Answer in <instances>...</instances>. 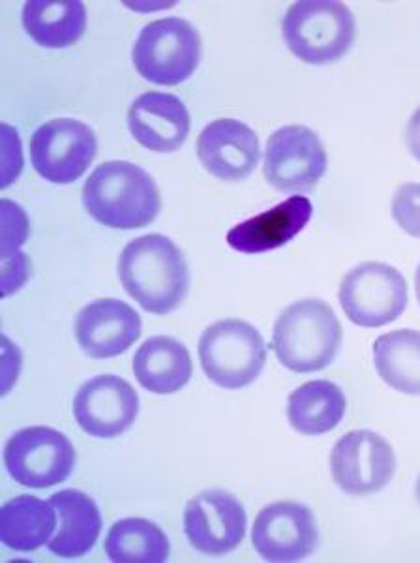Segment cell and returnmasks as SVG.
I'll list each match as a JSON object with an SVG mask.
<instances>
[{
    "instance_id": "6da1fadb",
    "label": "cell",
    "mask_w": 420,
    "mask_h": 563,
    "mask_svg": "<svg viewBox=\"0 0 420 563\" xmlns=\"http://www.w3.org/2000/svg\"><path fill=\"white\" fill-rule=\"evenodd\" d=\"M119 276L126 294L148 314H169L185 301L190 273L172 239L143 235L122 250Z\"/></svg>"
},
{
    "instance_id": "7a4b0ae2",
    "label": "cell",
    "mask_w": 420,
    "mask_h": 563,
    "mask_svg": "<svg viewBox=\"0 0 420 563\" xmlns=\"http://www.w3.org/2000/svg\"><path fill=\"white\" fill-rule=\"evenodd\" d=\"M84 206L102 225L137 230L153 224L162 199L158 186L143 167L130 162H106L85 183Z\"/></svg>"
},
{
    "instance_id": "3957f363",
    "label": "cell",
    "mask_w": 420,
    "mask_h": 563,
    "mask_svg": "<svg viewBox=\"0 0 420 563\" xmlns=\"http://www.w3.org/2000/svg\"><path fill=\"white\" fill-rule=\"evenodd\" d=\"M342 336L334 310L319 299H305L278 316L273 350L287 371L310 374L331 365L342 346Z\"/></svg>"
},
{
    "instance_id": "277c9868",
    "label": "cell",
    "mask_w": 420,
    "mask_h": 563,
    "mask_svg": "<svg viewBox=\"0 0 420 563\" xmlns=\"http://www.w3.org/2000/svg\"><path fill=\"white\" fill-rule=\"evenodd\" d=\"M281 36L289 52L306 65H332L350 53L357 25L342 2L302 0L287 10Z\"/></svg>"
},
{
    "instance_id": "5b68a950",
    "label": "cell",
    "mask_w": 420,
    "mask_h": 563,
    "mask_svg": "<svg viewBox=\"0 0 420 563\" xmlns=\"http://www.w3.org/2000/svg\"><path fill=\"white\" fill-rule=\"evenodd\" d=\"M199 361L212 384L223 389H242L262 374L267 346L259 331L246 321H217L201 334Z\"/></svg>"
},
{
    "instance_id": "8992f818",
    "label": "cell",
    "mask_w": 420,
    "mask_h": 563,
    "mask_svg": "<svg viewBox=\"0 0 420 563\" xmlns=\"http://www.w3.org/2000/svg\"><path fill=\"white\" fill-rule=\"evenodd\" d=\"M135 70L154 85H180L196 71L201 60V38L180 18L148 23L134 45Z\"/></svg>"
},
{
    "instance_id": "52a82bcc",
    "label": "cell",
    "mask_w": 420,
    "mask_h": 563,
    "mask_svg": "<svg viewBox=\"0 0 420 563\" xmlns=\"http://www.w3.org/2000/svg\"><path fill=\"white\" fill-rule=\"evenodd\" d=\"M338 297L355 325L374 329L404 314L408 307V282L387 263H361L345 275Z\"/></svg>"
},
{
    "instance_id": "ba28073f",
    "label": "cell",
    "mask_w": 420,
    "mask_h": 563,
    "mask_svg": "<svg viewBox=\"0 0 420 563\" xmlns=\"http://www.w3.org/2000/svg\"><path fill=\"white\" fill-rule=\"evenodd\" d=\"M76 464L70 440L49 427H29L10 438L4 466L15 483L29 488H49L68 479Z\"/></svg>"
},
{
    "instance_id": "9c48e42d",
    "label": "cell",
    "mask_w": 420,
    "mask_h": 563,
    "mask_svg": "<svg viewBox=\"0 0 420 563\" xmlns=\"http://www.w3.org/2000/svg\"><path fill=\"white\" fill-rule=\"evenodd\" d=\"M98 153L95 132L76 119H55L42 124L31 140V161L44 179L70 185L84 177Z\"/></svg>"
},
{
    "instance_id": "30bf717a",
    "label": "cell",
    "mask_w": 420,
    "mask_h": 563,
    "mask_svg": "<svg viewBox=\"0 0 420 563\" xmlns=\"http://www.w3.org/2000/svg\"><path fill=\"white\" fill-rule=\"evenodd\" d=\"M327 172V151L313 130L291 124L267 141L263 175L280 192H310Z\"/></svg>"
},
{
    "instance_id": "8fae6325",
    "label": "cell",
    "mask_w": 420,
    "mask_h": 563,
    "mask_svg": "<svg viewBox=\"0 0 420 563\" xmlns=\"http://www.w3.org/2000/svg\"><path fill=\"white\" fill-rule=\"evenodd\" d=\"M332 477L351 496L379 493L395 477V449L372 430H353L332 449Z\"/></svg>"
},
{
    "instance_id": "7c38bea8",
    "label": "cell",
    "mask_w": 420,
    "mask_h": 563,
    "mask_svg": "<svg viewBox=\"0 0 420 563\" xmlns=\"http://www.w3.org/2000/svg\"><path fill=\"white\" fill-rule=\"evenodd\" d=\"M252 544L267 562H300L319 544L312 509L299 501H276L265 507L254 522Z\"/></svg>"
},
{
    "instance_id": "4fadbf2b",
    "label": "cell",
    "mask_w": 420,
    "mask_h": 563,
    "mask_svg": "<svg viewBox=\"0 0 420 563\" xmlns=\"http://www.w3.org/2000/svg\"><path fill=\"white\" fill-rule=\"evenodd\" d=\"M185 531L196 551L223 556L235 551L246 536V511L230 493L207 490L188 501Z\"/></svg>"
},
{
    "instance_id": "5bb4252c",
    "label": "cell",
    "mask_w": 420,
    "mask_h": 563,
    "mask_svg": "<svg viewBox=\"0 0 420 563\" xmlns=\"http://www.w3.org/2000/svg\"><path fill=\"white\" fill-rule=\"evenodd\" d=\"M140 413L134 387L119 376H98L81 385L74 400V416L87 434L117 438L124 434Z\"/></svg>"
},
{
    "instance_id": "9a60e30c",
    "label": "cell",
    "mask_w": 420,
    "mask_h": 563,
    "mask_svg": "<svg viewBox=\"0 0 420 563\" xmlns=\"http://www.w3.org/2000/svg\"><path fill=\"white\" fill-rule=\"evenodd\" d=\"M198 156L212 177L236 183L254 174L262 151L254 130L244 122L220 119L199 135Z\"/></svg>"
},
{
    "instance_id": "2e32d148",
    "label": "cell",
    "mask_w": 420,
    "mask_h": 563,
    "mask_svg": "<svg viewBox=\"0 0 420 563\" xmlns=\"http://www.w3.org/2000/svg\"><path fill=\"white\" fill-rule=\"evenodd\" d=\"M76 336L89 357H117L140 339L141 318L126 302L100 299L87 305L77 316Z\"/></svg>"
},
{
    "instance_id": "e0dca14e",
    "label": "cell",
    "mask_w": 420,
    "mask_h": 563,
    "mask_svg": "<svg viewBox=\"0 0 420 563\" xmlns=\"http://www.w3.org/2000/svg\"><path fill=\"white\" fill-rule=\"evenodd\" d=\"M128 126L134 140L154 153H175L190 134V115L179 98L145 92L130 106Z\"/></svg>"
},
{
    "instance_id": "ac0fdd59",
    "label": "cell",
    "mask_w": 420,
    "mask_h": 563,
    "mask_svg": "<svg viewBox=\"0 0 420 563\" xmlns=\"http://www.w3.org/2000/svg\"><path fill=\"white\" fill-rule=\"evenodd\" d=\"M312 214V201L305 196H294L270 211L231 228L228 244L242 254H263L280 249L305 230Z\"/></svg>"
},
{
    "instance_id": "d6986e66",
    "label": "cell",
    "mask_w": 420,
    "mask_h": 563,
    "mask_svg": "<svg viewBox=\"0 0 420 563\" xmlns=\"http://www.w3.org/2000/svg\"><path fill=\"white\" fill-rule=\"evenodd\" d=\"M52 506L58 517L57 533L49 539V551L60 558L85 556L102 531V517L95 499L79 490L53 494Z\"/></svg>"
},
{
    "instance_id": "ffe728a7",
    "label": "cell",
    "mask_w": 420,
    "mask_h": 563,
    "mask_svg": "<svg viewBox=\"0 0 420 563\" xmlns=\"http://www.w3.org/2000/svg\"><path fill=\"white\" fill-rule=\"evenodd\" d=\"M191 357L185 344L169 336H153L135 352L134 374L141 387L156 395H173L191 378Z\"/></svg>"
},
{
    "instance_id": "44dd1931",
    "label": "cell",
    "mask_w": 420,
    "mask_h": 563,
    "mask_svg": "<svg viewBox=\"0 0 420 563\" xmlns=\"http://www.w3.org/2000/svg\"><path fill=\"white\" fill-rule=\"evenodd\" d=\"M23 26L42 47L63 49L84 36L87 10L77 0H31L23 8Z\"/></svg>"
},
{
    "instance_id": "7402d4cb",
    "label": "cell",
    "mask_w": 420,
    "mask_h": 563,
    "mask_svg": "<svg viewBox=\"0 0 420 563\" xmlns=\"http://www.w3.org/2000/svg\"><path fill=\"white\" fill-rule=\"evenodd\" d=\"M347 410L344 390L327 379L308 382L291 393L287 419L297 432L323 435L336 429Z\"/></svg>"
},
{
    "instance_id": "603a6c76",
    "label": "cell",
    "mask_w": 420,
    "mask_h": 563,
    "mask_svg": "<svg viewBox=\"0 0 420 563\" xmlns=\"http://www.w3.org/2000/svg\"><path fill=\"white\" fill-rule=\"evenodd\" d=\"M55 512L52 501L34 496L10 499L0 511V541L12 551H38L53 538Z\"/></svg>"
},
{
    "instance_id": "cb8c5ba5",
    "label": "cell",
    "mask_w": 420,
    "mask_h": 563,
    "mask_svg": "<svg viewBox=\"0 0 420 563\" xmlns=\"http://www.w3.org/2000/svg\"><path fill=\"white\" fill-rule=\"evenodd\" d=\"M374 365L385 384L420 397V333L400 329L383 334L374 342Z\"/></svg>"
},
{
    "instance_id": "d4e9b609",
    "label": "cell",
    "mask_w": 420,
    "mask_h": 563,
    "mask_svg": "<svg viewBox=\"0 0 420 563\" xmlns=\"http://www.w3.org/2000/svg\"><path fill=\"white\" fill-rule=\"evenodd\" d=\"M106 552L117 563H162L169 558V539L148 520H119L106 538Z\"/></svg>"
},
{
    "instance_id": "484cf974",
    "label": "cell",
    "mask_w": 420,
    "mask_h": 563,
    "mask_svg": "<svg viewBox=\"0 0 420 563\" xmlns=\"http://www.w3.org/2000/svg\"><path fill=\"white\" fill-rule=\"evenodd\" d=\"M396 224L411 238L420 239V185L406 183L396 190L393 199Z\"/></svg>"
},
{
    "instance_id": "4316f807",
    "label": "cell",
    "mask_w": 420,
    "mask_h": 563,
    "mask_svg": "<svg viewBox=\"0 0 420 563\" xmlns=\"http://www.w3.org/2000/svg\"><path fill=\"white\" fill-rule=\"evenodd\" d=\"M26 257L21 252H10V254H2V295H8L18 291L23 286L26 278Z\"/></svg>"
},
{
    "instance_id": "83f0119b",
    "label": "cell",
    "mask_w": 420,
    "mask_h": 563,
    "mask_svg": "<svg viewBox=\"0 0 420 563\" xmlns=\"http://www.w3.org/2000/svg\"><path fill=\"white\" fill-rule=\"evenodd\" d=\"M406 140L408 147L415 158L420 162V108L415 111L413 117L409 119L408 130H406Z\"/></svg>"
},
{
    "instance_id": "f1b7e54d",
    "label": "cell",
    "mask_w": 420,
    "mask_h": 563,
    "mask_svg": "<svg viewBox=\"0 0 420 563\" xmlns=\"http://www.w3.org/2000/svg\"><path fill=\"white\" fill-rule=\"evenodd\" d=\"M415 291H417V301L420 305V265L417 267V273H415Z\"/></svg>"
},
{
    "instance_id": "f546056e",
    "label": "cell",
    "mask_w": 420,
    "mask_h": 563,
    "mask_svg": "<svg viewBox=\"0 0 420 563\" xmlns=\"http://www.w3.org/2000/svg\"><path fill=\"white\" fill-rule=\"evenodd\" d=\"M415 493H417V501L420 504V475L419 479H417V487H415Z\"/></svg>"
}]
</instances>
